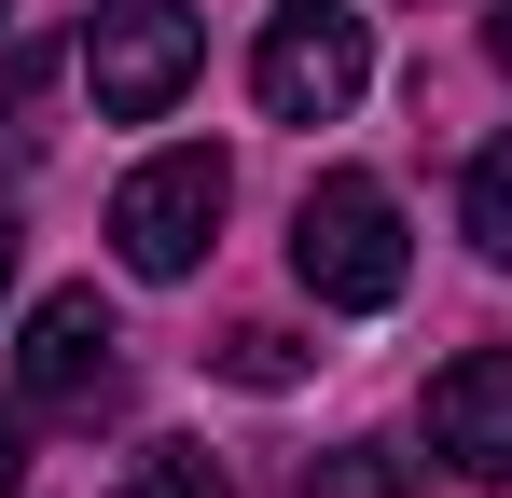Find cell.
<instances>
[{"label":"cell","mask_w":512,"mask_h":498,"mask_svg":"<svg viewBox=\"0 0 512 498\" xmlns=\"http://www.w3.org/2000/svg\"><path fill=\"white\" fill-rule=\"evenodd\" d=\"M305 498H402V443H333V457H305Z\"/></svg>","instance_id":"obj_9"},{"label":"cell","mask_w":512,"mask_h":498,"mask_svg":"<svg viewBox=\"0 0 512 498\" xmlns=\"http://www.w3.org/2000/svg\"><path fill=\"white\" fill-rule=\"evenodd\" d=\"M457 236L485 249V263H512V139L471 153V180H457Z\"/></svg>","instance_id":"obj_7"},{"label":"cell","mask_w":512,"mask_h":498,"mask_svg":"<svg viewBox=\"0 0 512 498\" xmlns=\"http://www.w3.org/2000/svg\"><path fill=\"white\" fill-rule=\"evenodd\" d=\"M0 291H14V208H0Z\"/></svg>","instance_id":"obj_13"},{"label":"cell","mask_w":512,"mask_h":498,"mask_svg":"<svg viewBox=\"0 0 512 498\" xmlns=\"http://www.w3.org/2000/svg\"><path fill=\"white\" fill-rule=\"evenodd\" d=\"M291 277L319 291V305H402V194L374 180V166H333V180H305V208H291Z\"/></svg>","instance_id":"obj_1"},{"label":"cell","mask_w":512,"mask_h":498,"mask_svg":"<svg viewBox=\"0 0 512 498\" xmlns=\"http://www.w3.org/2000/svg\"><path fill=\"white\" fill-rule=\"evenodd\" d=\"M111 305L97 291H42L28 305V346H14V388H28V415H97L111 402Z\"/></svg>","instance_id":"obj_5"},{"label":"cell","mask_w":512,"mask_h":498,"mask_svg":"<svg viewBox=\"0 0 512 498\" xmlns=\"http://www.w3.org/2000/svg\"><path fill=\"white\" fill-rule=\"evenodd\" d=\"M360 70H374V42H360L346 0H277L263 14V56H250V97L277 125H333L346 97H360Z\"/></svg>","instance_id":"obj_3"},{"label":"cell","mask_w":512,"mask_h":498,"mask_svg":"<svg viewBox=\"0 0 512 498\" xmlns=\"http://www.w3.org/2000/svg\"><path fill=\"white\" fill-rule=\"evenodd\" d=\"M0 14H14V0H0Z\"/></svg>","instance_id":"obj_14"},{"label":"cell","mask_w":512,"mask_h":498,"mask_svg":"<svg viewBox=\"0 0 512 498\" xmlns=\"http://www.w3.org/2000/svg\"><path fill=\"white\" fill-rule=\"evenodd\" d=\"M125 498H236V471H222L208 443H139V457H125Z\"/></svg>","instance_id":"obj_8"},{"label":"cell","mask_w":512,"mask_h":498,"mask_svg":"<svg viewBox=\"0 0 512 498\" xmlns=\"http://www.w3.org/2000/svg\"><path fill=\"white\" fill-rule=\"evenodd\" d=\"M429 457L457 485H512V346H457L429 374Z\"/></svg>","instance_id":"obj_6"},{"label":"cell","mask_w":512,"mask_h":498,"mask_svg":"<svg viewBox=\"0 0 512 498\" xmlns=\"http://www.w3.org/2000/svg\"><path fill=\"white\" fill-rule=\"evenodd\" d=\"M194 70H208V28H194L180 0H97L84 83H97V111H111V125H167Z\"/></svg>","instance_id":"obj_2"},{"label":"cell","mask_w":512,"mask_h":498,"mask_svg":"<svg viewBox=\"0 0 512 498\" xmlns=\"http://www.w3.org/2000/svg\"><path fill=\"white\" fill-rule=\"evenodd\" d=\"M14 485H28V429H0V498H14Z\"/></svg>","instance_id":"obj_11"},{"label":"cell","mask_w":512,"mask_h":498,"mask_svg":"<svg viewBox=\"0 0 512 498\" xmlns=\"http://www.w3.org/2000/svg\"><path fill=\"white\" fill-rule=\"evenodd\" d=\"M222 153H153L125 166V194H111V249H125V277H194L208 236H222Z\"/></svg>","instance_id":"obj_4"},{"label":"cell","mask_w":512,"mask_h":498,"mask_svg":"<svg viewBox=\"0 0 512 498\" xmlns=\"http://www.w3.org/2000/svg\"><path fill=\"white\" fill-rule=\"evenodd\" d=\"M485 56H499V70H512V0H499V14H485Z\"/></svg>","instance_id":"obj_12"},{"label":"cell","mask_w":512,"mask_h":498,"mask_svg":"<svg viewBox=\"0 0 512 498\" xmlns=\"http://www.w3.org/2000/svg\"><path fill=\"white\" fill-rule=\"evenodd\" d=\"M222 374H236V388H291V374H305V346H291L277 319H250V332H222Z\"/></svg>","instance_id":"obj_10"}]
</instances>
